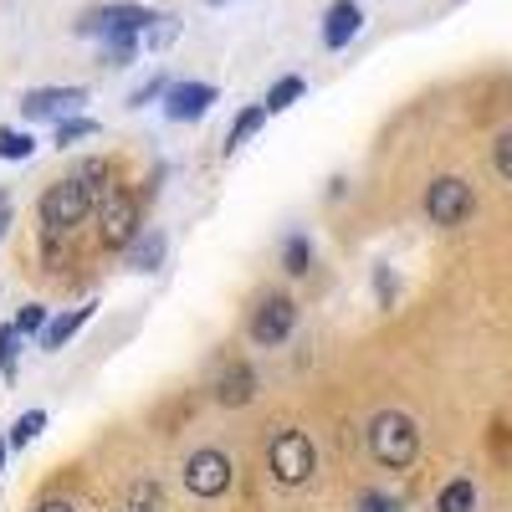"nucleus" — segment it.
<instances>
[{"label":"nucleus","instance_id":"f257e3e1","mask_svg":"<svg viewBox=\"0 0 512 512\" xmlns=\"http://www.w3.org/2000/svg\"><path fill=\"white\" fill-rule=\"evenodd\" d=\"M364 441H369V456L384 466V472H410L415 456H420V425L405 410H379L369 420Z\"/></svg>","mask_w":512,"mask_h":512},{"label":"nucleus","instance_id":"f03ea898","mask_svg":"<svg viewBox=\"0 0 512 512\" xmlns=\"http://www.w3.org/2000/svg\"><path fill=\"white\" fill-rule=\"evenodd\" d=\"M318 472V446L308 431H297V425H282V431H272L267 441V477L277 487H308Z\"/></svg>","mask_w":512,"mask_h":512},{"label":"nucleus","instance_id":"7ed1b4c3","mask_svg":"<svg viewBox=\"0 0 512 512\" xmlns=\"http://www.w3.org/2000/svg\"><path fill=\"white\" fill-rule=\"evenodd\" d=\"M98 210V200L82 190L72 175L67 180H52L47 190H41V205H36V216H41V231H57V236H77V226L88 221Z\"/></svg>","mask_w":512,"mask_h":512},{"label":"nucleus","instance_id":"20e7f679","mask_svg":"<svg viewBox=\"0 0 512 512\" xmlns=\"http://www.w3.org/2000/svg\"><path fill=\"white\" fill-rule=\"evenodd\" d=\"M154 21H159V11H149V6H134V0H103V6H88L72 21V36H82V41H103L108 31L144 36Z\"/></svg>","mask_w":512,"mask_h":512},{"label":"nucleus","instance_id":"39448f33","mask_svg":"<svg viewBox=\"0 0 512 512\" xmlns=\"http://www.w3.org/2000/svg\"><path fill=\"white\" fill-rule=\"evenodd\" d=\"M139 231H144V200H139V190L113 185V195L98 205V241L108 251H128Z\"/></svg>","mask_w":512,"mask_h":512},{"label":"nucleus","instance_id":"423d86ee","mask_svg":"<svg viewBox=\"0 0 512 512\" xmlns=\"http://www.w3.org/2000/svg\"><path fill=\"white\" fill-rule=\"evenodd\" d=\"M472 210H477V190L461 175H436L431 185H425V221L431 226L456 231V226L472 221Z\"/></svg>","mask_w":512,"mask_h":512},{"label":"nucleus","instance_id":"0eeeda50","mask_svg":"<svg viewBox=\"0 0 512 512\" xmlns=\"http://www.w3.org/2000/svg\"><path fill=\"white\" fill-rule=\"evenodd\" d=\"M231 482H236V461H231L221 446H200V451L185 461V487H190V497H200V502L226 497Z\"/></svg>","mask_w":512,"mask_h":512},{"label":"nucleus","instance_id":"6e6552de","mask_svg":"<svg viewBox=\"0 0 512 512\" xmlns=\"http://www.w3.org/2000/svg\"><path fill=\"white\" fill-rule=\"evenodd\" d=\"M292 328H297V303H292L287 292H267L262 303L251 308V323H246V333H251V344H256V349H277V344H287Z\"/></svg>","mask_w":512,"mask_h":512},{"label":"nucleus","instance_id":"1a4fd4ad","mask_svg":"<svg viewBox=\"0 0 512 512\" xmlns=\"http://www.w3.org/2000/svg\"><path fill=\"white\" fill-rule=\"evenodd\" d=\"M88 103V88H31L21 98V118L26 123H62L72 113H82Z\"/></svg>","mask_w":512,"mask_h":512},{"label":"nucleus","instance_id":"9d476101","mask_svg":"<svg viewBox=\"0 0 512 512\" xmlns=\"http://www.w3.org/2000/svg\"><path fill=\"white\" fill-rule=\"evenodd\" d=\"M221 88L216 82H169V93H164V118L169 123H200L210 108H216Z\"/></svg>","mask_w":512,"mask_h":512},{"label":"nucleus","instance_id":"9b49d317","mask_svg":"<svg viewBox=\"0 0 512 512\" xmlns=\"http://www.w3.org/2000/svg\"><path fill=\"white\" fill-rule=\"evenodd\" d=\"M359 31H364L359 0H333V6L323 11V26H318V36H323V47H328V52H344Z\"/></svg>","mask_w":512,"mask_h":512},{"label":"nucleus","instance_id":"f8f14e48","mask_svg":"<svg viewBox=\"0 0 512 512\" xmlns=\"http://www.w3.org/2000/svg\"><path fill=\"white\" fill-rule=\"evenodd\" d=\"M216 400H221L226 410H241V405L256 400V369H251L246 359H231V364L221 369V379H216Z\"/></svg>","mask_w":512,"mask_h":512},{"label":"nucleus","instance_id":"ddd939ff","mask_svg":"<svg viewBox=\"0 0 512 512\" xmlns=\"http://www.w3.org/2000/svg\"><path fill=\"white\" fill-rule=\"evenodd\" d=\"M93 313H98V303H82V308H67V313H57L52 323H47V333H41V354H57V349H67L72 338L93 323Z\"/></svg>","mask_w":512,"mask_h":512},{"label":"nucleus","instance_id":"4468645a","mask_svg":"<svg viewBox=\"0 0 512 512\" xmlns=\"http://www.w3.org/2000/svg\"><path fill=\"white\" fill-rule=\"evenodd\" d=\"M164 251H169V236L159 226H144L134 236V246L123 251V262H128V272H159L164 267Z\"/></svg>","mask_w":512,"mask_h":512},{"label":"nucleus","instance_id":"2eb2a0df","mask_svg":"<svg viewBox=\"0 0 512 512\" xmlns=\"http://www.w3.org/2000/svg\"><path fill=\"white\" fill-rule=\"evenodd\" d=\"M72 180L88 190L98 205L113 195V185H118V175H113V159H103V154H88V159H77L72 164Z\"/></svg>","mask_w":512,"mask_h":512},{"label":"nucleus","instance_id":"dca6fc26","mask_svg":"<svg viewBox=\"0 0 512 512\" xmlns=\"http://www.w3.org/2000/svg\"><path fill=\"white\" fill-rule=\"evenodd\" d=\"M139 47H144V36H134V31H108L103 41H98V57H103V67H128L139 57Z\"/></svg>","mask_w":512,"mask_h":512},{"label":"nucleus","instance_id":"f3484780","mask_svg":"<svg viewBox=\"0 0 512 512\" xmlns=\"http://www.w3.org/2000/svg\"><path fill=\"white\" fill-rule=\"evenodd\" d=\"M308 267H313V241L303 231H287L282 236V272L287 277H308Z\"/></svg>","mask_w":512,"mask_h":512},{"label":"nucleus","instance_id":"a211bd4d","mask_svg":"<svg viewBox=\"0 0 512 512\" xmlns=\"http://www.w3.org/2000/svg\"><path fill=\"white\" fill-rule=\"evenodd\" d=\"M436 512H477V482L472 477H451L436 497Z\"/></svg>","mask_w":512,"mask_h":512},{"label":"nucleus","instance_id":"6ab92c4d","mask_svg":"<svg viewBox=\"0 0 512 512\" xmlns=\"http://www.w3.org/2000/svg\"><path fill=\"white\" fill-rule=\"evenodd\" d=\"M303 93H308V82H303V77H297V72H287V77H277V82H272V88H267V98H262V108H267V118H272V113H287V108H292L297 98H303Z\"/></svg>","mask_w":512,"mask_h":512},{"label":"nucleus","instance_id":"aec40b11","mask_svg":"<svg viewBox=\"0 0 512 512\" xmlns=\"http://www.w3.org/2000/svg\"><path fill=\"white\" fill-rule=\"evenodd\" d=\"M267 123V108L262 103H251V108H241L236 118H231V128H226V154H236L251 134H256V128H262Z\"/></svg>","mask_w":512,"mask_h":512},{"label":"nucleus","instance_id":"412c9836","mask_svg":"<svg viewBox=\"0 0 512 512\" xmlns=\"http://www.w3.org/2000/svg\"><path fill=\"white\" fill-rule=\"evenodd\" d=\"M36 154V134L31 128H0V159L6 164H26Z\"/></svg>","mask_w":512,"mask_h":512},{"label":"nucleus","instance_id":"4be33fe9","mask_svg":"<svg viewBox=\"0 0 512 512\" xmlns=\"http://www.w3.org/2000/svg\"><path fill=\"white\" fill-rule=\"evenodd\" d=\"M41 431H47V410H36V405H31V410L16 415V425L6 431V441H11V451H21V446H31Z\"/></svg>","mask_w":512,"mask_h":512},{"label":"nucleus","instance_id":"5701e85b","mask_svg":"<svg viewBox=\"0 0 512 512\" xmlns=\"http://www.w3.org/2000/svg\"><path fill=\"white\" fill-rule=\"evenodd\" d=\"M93 134H98V123H93V118H82V113H72V118H62V123L52 128V144H57V149H72V144L93 139Z\"/></svg>","mask_w":512,"mask_h":512},{"label":"nucleus","instance_id":"b1692460","mask_svg":"<svg viewBox=\"0 0 512 512\" xmlns=\"http://www.w3.org/2000/svg\"><path fill=\"white\" fill-rule=\"evenodd\" d=\"M77 256V236H57V231H41V262H47L52 272L67 267Z\"/></svg>","mask_w":512,"mask_h":512},{"label":"nucleus","instance_id":"393cba45","mask_svg":"<svg viewBox=\"0 0 512 512\" xmlns=\"http://www.w3.org/2000/svg\"><path fill=\"white\" fill-rule=\"evenodd\" d=\"M21 349H26V338H21L11 323H0V374H6V379H16V369H21Z\"/></svg>","mask_w":512,"mask_h":512},{"label":"nucleus","instance_id":"a878e982","mask_svg":"<svg viewBox=\"0 0 512 512\" xmlns=\"http://www.w3.org/2000/svg\"><path fill=\"white\" fill-rule=\"evenodd\" d=\"M47 323H52V313H47V308H41V303H26V308L16 313V323H11V328H16L21 338H41V333H47Z\"/></svg>","mask_w":512,"mask_h":512},{"label":"nucleus","instance_id":"bb28decb","mask_svg":"<svg viewBox=\"0 0 512 512\" xmlns=\"http://www.w3.org/2000/svg\"><path fill=\"white\" fill-rule=\"evenodd\" d=\"M164 93H169V77L164 72H154V77H144L134 93H128V108H149V103H164Z\"/></svg>","mask_w":512,"mask_h":512},{"label":"nucleus","instance_id":"cd10ccee","mask_svg":"<svg viewBox=\"0 0 512 512\" xmlns=\"http://www.w3.org/2000/svg\"><path fill=\"white\" fill-rule=\"evenodd\" d=\"M492 164H497V175L512 185V128H502L497 144H492Z\"/></svg>","mask_w":512,"mask_h":512},{"label":"nucleus","instance_id":"c85d7f7f","mask_svg":"<svg viewBox=\"0 0 512 512\" xmlns=\"http://www.w3.org/2000/svg\"><path fill=\"white\" fill-rule=\"evenodd\" d=\"M374 292H379V308H395V272L390 267H374Z\"/></svg>","mask_w":512,"mask_h":512},{"label":"nucleus","instance_id":"c756f323","mask_svg":"<svg viewBox=\"0 0 512 512\" xmlns=\"http://www.w3.org/2000/svg\"><path fill=\"white\" fill-rule=\"evenodd\" d=\"M354 512H395V497H384V492H359V507Z\"/></svg>","mask_w":512,"mask_h":512},{"label":"nucleus","instance_id":"7c9ffc66","mask_svg":"<svg viewBox=\"0 0 512 512\" xmlns=\"http://www.w3.org/2000/svg\"><path fill=\"white\" fill-rule=\"evenodd\" d=\"M31 512H77V502H67V497H41Z\"/></svg>","mask_w":512,"mask_h":512},{"label":"nucleus","instance_id":"2f4dec72","mask_svg":"<svg viewBox=\"0 0 512 512\" xmlns=\"http://www.w3.org/2000/svg\"><path fill=\"white\" fill-rule=\"evenodd\" d=\"M6 231H11V200H6V190H0V241H6Z\"/></svg>","mask_w":512,"mask_h":512},{"label":"nucleus","instance_id":"473e14b6","mask_svg":"<svg viewBox=\"0 0 512 512\" xmlns=\"http://www.w3.org/2000/svg\"><path fill=\"white\" fill-rule=\"evenodd\" d=\"M6 456H11V441H6V431H0V472H6Z\"/></svg>","mask_w":512,"mask_h":512},{"label":"nucleus","instance_id":"72a5a7b5","mask_svg":"<svg viewBox=\"0 0 512 512\" xmlns=\"http://www.w3.org/2000/svg\"><path fill=\"white\" fill-rule=\"evenodd\" d=\"M210 6H226V0H210Z\"/></svg>","mask_w":512,"mask_h":512},{"label":"nucleus","instance_id":"f704fd0d","mask_svg":"<svg viewBox=\"0 0 512 512\" xmlns=\"http://www.w3.org/2000/svg\"><path fill=\"white\" fill-rule=\"evenodd\" d=\"M128 512H134V507H128Z\"/></svg>","mask_w":512,"mask_h":512}]
</instances>
